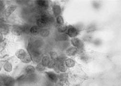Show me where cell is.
Instances as JSON below:
<instances>
[{
	"label": "cell",
	"mask_w": 121,
	"mask_h": 86,
	"mask_svg": "<svg viewBox=\"0 0 121 86\" xmlns=\"http://www.w3.org/2000/svg\"><path fill=\"white\" fill-rule=\"evenodd\" d=\"M78 34V29L76 27L70 25L67 27V29L66 31V34L68 35V37L72 38H75Z\"/></svg>",
	"instance_id": "cell-1"
},
{
	"label": "cell",
	"mask_w": 121,
	"mask_h": 86,
	"mask_svg": "<svg viewBox=\"0 0 121 86\" xmlns=\"http://www.w3.org/2000/svg\"><path fill=\"white\" fill-rule=\"evenodd\" d=\"M71 43L74 47L78 49H82L83 46V44L82 41L78 38H73L71 40Z\"/></svg>",
	"instance_id": "cell-2"
},
{
	"label": "cell",
	"mask_w": 121,
	"mask_h": 86,
	"mask_svg": "<svg viewBox=\"0 0 121 86\" xmlns=\"http://www.w3.org/2000/svg\"><path fill=\"white\" fill-rule=\"evenodd\" d=\"M17 8V6L11 4L7 6L4 11V14L6 17H9L15 10Z\"/></svg>",
	"instance_id": "cell-3"
},
{
	"label": "cell",
	"mask_w": 121,
	"mask_h": 86,
	"mask_svg": "<svg viewBox=\"0 0 121 86\" xmlns=\"http://www.w3.org/2000/svg\"><path fill=\"white\" fill-rule=\"evenodd\" d=\"M28 55L27 52L23 49H19L17 50L15 53V55L17 58L21 61H22Z\"/></svg>",
	"instance_id": "cell-4"
},
{
	"label": "cell",
	"mask_w": 121,
	"mask_h": 86,
	"mask_svg": "<svg viewBox=\"0 0 121 86\" xmlns=\"http://www.w3.org/2000/svg\"><path fill=\"white\" fill-rule=\"evenodd\" d=\"M3 81L4 86H14L16 82L15 79L10 76L4 78L3 79Z\"/></svg>",
	"instance_id": "cell-5"
},
{
	"label": "cell",
	"mask_w": 121,
	"mask_h": 86,
	"mask_svg": "<svg viewBox=\"0 0 121 86\" xmlns=\"http://www.w3.org/2000/svg\"><path fill=\"white\" fill-rule=\"evenodd\" d=\"M52 10L55 17L60 16L62 13V8L60 6L57 4H54L52 6Z\"/></svg>",
	"instance_id": "cell-6"
},
{
	"label": "cell",
	"mask_w": 121,
	"mask_h": 86,
	"mask_svg": "<svg viewBox=\"0 0 121 86\" xmlns=\"http://www.w3.org/2000/svg\"><path fill=\"white\" fill-rule=\"evenodd\" d=\"M12 33L16 36H21L23 33L22 27L18 26H14L11 29Z\"/></svg>",
	"instance_id": "cell-7"
},
{
	"label": "cell",
	"mask_w": 121,
	"mask_h": 86,
	"mask_svg": "<svg viewBox=\"0 0 121 86\" xmlns=\"http://www.w3.org/2000/svg\"><path fill=\"white\" fill-rule=\"evenodd\" d=\"M48 79L53 82H56L58 80V76L53 72H48L46 73Z\"/></svg>",
	"instance_id": "cell-8"
},
{
	"label": "cell",
	"mask_w": 121,
	"mask_h": 86,
	"mask_svg": "<svg viewBox=\"0 0 121 86\" xmlns=\"http://www.w3.org/2000/svg\"><path fill=\"white\" fill-rule=\"evenodd\" d=\"M78 52V49L75 47H70L66 51V54L68 56H73L76 55Z\"/></svg>",
	"instance_id": "cell-9"
},
{
	"label": "cell",
	"mask_w": 121,
	"mask_h": 86,
	"mask_svg": "<svg viewBox=\"0 0 121 86\" xmlns=\"http://www.w3.org/2000/svg\"><path fill=\"white\" fill-rule=\"evenodd\" d=\"M36 4L39 7L43 9H46L48 6V3L46 1H37Z\"/></svg>",
	"instance_id": "cell-10"
},
{
	"label": "cell",
	"mask_w": 121,
	"mask_h": 86,
	"mask_svg": "<svg viewBox=\"0 0 121 86\" xmlns=\"http://www.w3.org/2000/svg\"><path fill=\"white\" fill-rule=\"evenodd\" d=\"M9 32V28L7 25L0 23V33H1L3 34H7Z\"/></svg>",
	"instance_id": "cell-11"
},
{
	"label": "cell",
	"mask_w": 121,
	"mask_h": 86,
	"mask_svg": "<svg viewBox=\"0 0 121 86\" xmlns=\"http://www.w3.org/2000/svg\"><path fill=\"white\" fill-rule=\"evenodd\" d=\"M4 68L7 72H10L12 70V65L9 61H6L4 64Z\"/></svg>",
	"instance_id": "cell-12"
},
{
	"label": "cell",
	"mask_w": 121,
	"mask_h": 86,
	"mask_svg": "<svg viewBox=\"0 0 121 86\" xmlns=\"http://www.w3.org/2000/svg\"><path fill=\"white\" fill-rule=\"evenodd\" d=\"M35 68L32 65L28 66L25 70L27 74H34V73L35 72Z\"/></svg>",
	"instance_id": "cell-13"
},
{
	"label": "cell",
	"mask_w": 121,
	"mask_h": 86,
	"mask_svg": "<svg viewBox=\"0 0 121 86\" xmlns=\"http://www.w3.org/2000/svg\"><path fill=\"white\" fill-rule=\"evenodd\" d=\"M58 69L60 72H65L67 70V67L65 62H60L58 64Z\"/></svg>",
	"instance_id": "cell-14"
},
{
	"label": "cell",
	"mask_w": 121,
	"mask_h": 86,
	"mask_svg": "<svg viewBox=\"0 0 121 86\" xmlns=\"http://www.w3.org/2000/svg\"><path fill=\"white\" fill-rule=\"evenodd\" d=\"M36 24L38 27L39 28H44L47 25V22L43 20L41 18H40L37 20Z\"/></svg>",
	"instance_id": "cell-15"
},
{
	"label": "cell",
	"mask_w": 121,
	"mask_h": 86,
	"mask_svg": "<svg viewBox=\"0 0 121 86\" xmlns=\"http://www.w3.org/2000/svg\"><path fill=\"white\" fill-rule=\"evenodd\" d=\"M65 63L67 67L72 68L75 65V62L72 59H67L65 61Z\"/></svg>",
	"instance_id": "cell-16"
},
{
	"label": "cell",
	"mask_w": 121,
	"mask_h": 86,
	"mask_svg": "<svg viewBox=\"0 0 121 86\" xmlns=\"http://www.w3.org/2000/svg\"><path fill=\"white\" fill-rule=\"evenodd\" d=\"M50 61V59L49 57L48 56H44L42 61V64L45 66V67H47L49 61Z\"/></svg>",
	"instance_id": "cell-17"
},
{
	"label": "cell",
	"mask_w": 121,
	"mask_h": 86,
	"mask_svg": "<svg viewBox=\"0 0 121 86\" xmlns=\"http://www.w3.org/2000/svg\"><path fill=\"white\" fill-rule=\"evenodd\" d=\"M42 19H43V20H44L47 23L50 22V21H52V17H51V16H50L49 15H48V14H43L41 15V17Z\"/></svg>",
	"instance_id": "cell-18"
},
{
	"label": "cell",
	"mask_w": 121,
	"mask_h": 86,
	"mask_svg": "<svg viewBox=\"0 0 121 86\" xmlns=\"http://www.w3.org/2000/svg\"><path fill=\"white\" fill-rule=\"evenodd\" d=\"M67 27L68 26H66V25L63 24V25H60L57 29V30L58 32L59 33H64L65 32L67 29Z\"/></svg>",
	"instance_id": "cell-19"
},
{
	"label": "cell",
	"mask_w": 121,
	"mask_h": 86,
	"mask_svg": "<svg viewBox=\"0 0 121 86\" xmlns=\"http://www.w3.org/2000/svg\"><path fill=\"white\" fill-rule=\"evenodd\" d=\"M39 32V29L38 26H34L30 28V33L33 34H36Z\"/></svg>",
	"instance_id": "cell-20"
},
{
	"label": "cell",
	"mask_w": 121,
	"mask_h": 86,
	"mask_svg": "<svg viewBox=\"0 0 121 86\" xmlns=\"http://www.w3.org/2000/svg\"><path fill=\"white\" fill-rule=\"evenodd\" d=\"M50 58H51V60H54L55 61H56V62L57 61L58 59V55L56 52L52 51L50 52Z\"/></svg>",
	"instance_id": "cell-21"
},
{
	"label": "cell",
	"mask_w": 121,
	"mask_h": 86,
	"mask_svg": "<svg viewBox=\"0 0 121 86\" xmlns=\"http://www.w3.org/2000/svg\"><path fill=\"white\" fill-rule=\"evenodd\" d=\"M39 33H40V34L41 35V36H42V37H47L49 34V31L48 30H46V29L41 30L39 31Z\"/></svg>",
	"instance_id": "cell-22"
},
{
	"label": "cell",
	"mask_w": 121,
	"mask_h": 86,
	"mask_svg": "<svg viewBox=\"0 0 121 86\" xmlns=\"http://www.w3.org/2000/svg\"><path fill=\"white\" fill-rule=\"evenodd\" d=\"M68 35H67L66 34H61V35H59V36L58 37V40L59 41H66L68 39Z\"/></svg>",
	"instance_id": "cell-23"
},
{
	"label": "cell",
	"mask_w": 121,
	"mask_h": 86,
	"mask_svg": "<svg viewBox=\"0 0 121 86\" xmlns=\"http://www.w3.org/2000/svg\"><path fill=\"white\" fill-rule=\"evenodd\" d=\"M56 65V61L54 60H50L47 67L48 68L52 69V68H55Z\"/></svg>",
	"instance_id": "cell-24"
},
{
	"label": "cell",
	"mask_w": 121,
	"mask_h": 86,
	"mask_svg": "<svg viewBox=\"0 0 121 86\" xmlns=\"http://www.w3.org/2000/svg\"><path fill=\"white\" fill-rule=\"evenodd\" d=\"M56 22L60 25L64 24V18H63V16H59L56 17Z\"/></svg>",
	"instance_id": "cell-25"
},
{
	"label": "cell",
	"mask_w": 121,
	"mask_h": 86,
	"mask_svg": "<svg viewBox=\"0 0 121 86\" xmlns=\"http://www.w3.org/2000/svg\"><path fill=\"white\" fill-rule=\"evenodd\" d=\"M66 59V57L65 55H60V56H58V59L57 61H58L59 63L60 62H65V60Z\"/></svg>",
	"instance_id": "cell-26"
},
{
	"label": "cell",
	"mask_w": 121,
	"mask_h": 86,
	"mask_svg": "<svg viewBox=\"0 0 121 86\" xmlns=\"http://www.w3.org/2000/svg\"><path fill=\"white\" fill-rule=\"evenodd\" d=\"M36 69L39 72H42L45 69V67L42 63H39L36 66Z\"/></svg>",
	"instance_id": "cell-27"
},
{
	"label": "cell",
	"mask_w": 121,
	"mask_h": 86,
	"mask_svg": "<svg viewBox=\"0 0 121 86\" xmlns=\"http://www.w3.org/2000/svg\"><path fill=\"white\" fill-rule=\"evenodd\" d=\"M31 61H32L31 57L29 55H28L22 61V62L25 63H29L30 62H31Z\"/></svg>",
	"instance_id": "cell-28"
},
{
	"label": "cell",
	"mask_w": 121,
	"mask_h": 86,
	"mask_svg": "<svg viewBox=\"0 0 121 86\" xmlns=\"http://www.w3.org/2000/svg\"><path fill=\"white\" fill-rule=\"evenodd\" d=\"M58 78H59L60 81H65L67 78V75L66 74H61L58 76Z\"/></svg>",
	"instance_id": "cell-29"
},
{
	"label": "cell",
	"mask_w": 121,
	"mask_h": 86,
	"mask_svg": "<svg viewBox=\"0 0 121 86\" xmlns=\"http://www.w3.org/2000/svg\"><path fill=\"white\" fill-rule=\"evenodd\" d=\"M26 75H24V74H22L21 76H20L19 78H18L17 79V81L18 82H22L23 81H24L26 80Z\"/></svg>",
	"instance_id": "cell-30"
},
{
	"label": "cell",
	"mask_w": 121,
	"mask_h": 86,
	"mask_svg": "<svg viewBox=\"0 0 121 86\" xmlns=\"http://www.w3.org/2000/svg\"><path fill=\"white\" fill-rule=\"evenodd\" d=\"M80 59H81V60H82L83 61L86 62L88 61L89 58L86 55H82V56H81V57H80Z\"/></svg>",
	"instance_id": "cell-31"
},
{
	"label": "cell",
	"mask_w": 121,
	"mask_h": 86,
	"mask_svg": "<svg viewBox=\"0 0 121 86\" xmlns=\"http://www.w3.org/2000/svg\"><path fill=\"white\" fill-rule=\"evenodd\" d=\"M5 7V4L4 2L2 1H0V11L3 10L4 8Z\"/></svg>",
	"instance_id": "cell-32"
},
{
	"label": "cell",
	"mask_w": 121,
	"mask_h": 86,
	"mask_svg": "<svg viewBox=\"0 0 121 86\" xmlns=\"http://www.w3.org/2000/svg\"><path fill=\"white\" fill-rule=\"evenodd\" d=\"M95 29V27L93 26H92L91 27H89V28H88V32H91L94 31Z\"/></svg>",
	"instance_id": "cell-33"
},
{
	"label": "cell",
	"mask_w": 121,
	"mask_h": 86,
	"mask_svg": "<svg viewBox=\"0 0 121 86\" xmlns=\"http://www.w3.org/2000/svg\"><path fill=\"white\" fill-rule=\"evenodd\" d=\"M3 40V34L0 33V42H1Z\"/></svg>",
	"instance_id": "cell-34"
},
{
	"label": "cell",
	"mask_w": 121,
	"mask_h": 86,
	"mask_svg": "<svg viewBox=\"0 0 121 86\" xmlns=\"http://www.w3.org/2000/svg\"><path fill=\"white\" fill-rule=\"evenodd\" d=\"M2 67H3V64H2V62H1V61H0V71H1Z\"/></svg>",
	"instance_id": "cell-35"
},
{
	"label": "cell",
	"mask_w": 121,
	"mask_h": 86,
	"mask_svg": "<svg viewBox=\"0 0 121 86\" xmlns=\"http://www.w3.org/2000/svg\"></svg>",
	"instance_id": "cell-36"
},
{
	"label": "cell",
	"mask_w": 121,
	"mask_h": 86,
	"mask_svg": "<svg viewBox=\"0 0 121 86\" xmlns=\"http://www.w3.org/2000/svg\"><path fill=\"white\" fill-rule=\"evenodd\" d=\"M0 86H1V85H0Z\"/></svg>",
	"instance_id": "cell-37"
},
{
	"label": "cell",
	"mask_w": 121,
	"mask_h": 86,
	"mask_svg": "<svg viewBox=\"0 0 121 86\" xmlns=\"http://www.w3.org/2000/svg\"></svg>",
	"instance_id": "cell-38"
}]
</instances>
